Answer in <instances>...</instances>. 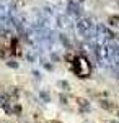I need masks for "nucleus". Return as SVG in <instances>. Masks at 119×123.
<instances>
[{"label":"nucleus","instance_id":"39448f33","mask_svg":"<svg viewBox=\"0 0 119 123\" xmlns=\"http://www.w3.org/2000/svg\"><path fill=\"white\" fill-rule=\"evenodd\" d=\"M100 105L103 107V108H106V110H111V108H113V105H111L109 102H108V100H101Z\"/></svg>","mask_w":119,"mask_h":123},{"label":"nucleus","instance_id":"1a4fd4ad","mask_svg":"<svg viewBox=\"0 0 119 123\" xmlns=\"http://www.w3.org/2000/svg\"><path fill=\"white\" fill-rule=\"evenodd\" d=\"M0 107H5V97H0Z\"/></svg>","mask_w":119,"mask_h":123},{"label":"nucleus","instance_id":"6e6552de","mask_svg":"<svg viewBox=\"0 0 119 123\" xmlns=\"http://www.w3.org/2000/svg\"><path fill=\"white\" fill-rule=\"evenodd\" d=\"M11 112L16 113V115H20V113H21V107H20V105H15V107L11 108Z\"/></svg>","mask_w":119,"mask_h":123},{"label":"nucleus","instance_id":"9d476101","mask_svg":"<svg viewBox=\"0 0 119 123\" xmlns=\"http://www.w3.org/2000/svg\"><path fill=\"white\" fill-rule=\"evenodd\" d=\"M111 123H118V122H111Z\"/></svg>","mask_w":119,"mask_h":123},{"label":"nucleus","instance_id":"423d86ee","mask_svg":"<svg viewBox=\"0 0 119 123\" xmlns=\"http://www.w3.org/2000/svg\"><path fill=\"white\" fill-rule=\"evenodd\" d=\"M7 66H8V67H13V69H16V67H18V62H16L15 59H8V61H7Z\"/></svg>","mask_w":119,"mask_h":123},{"label":"nucleus","instance_id":"7ed1b4c3","mask_svg":"<svg viewBox=\"0 0 119 123\" xmlns=\"http://www.w3.org/2000/svg\"><path fill=\"white\" fill-rule=\"evenodd\" d=\"M39 97H41L44 102H51V95L47 94L46 90H41V92H39Z\"/></svg>","mask_w":119,"mask_h":123},{"label":"nucleus","instance_id":"f03ea898","mask_svg":"<svg viewBox=\"0 0 119 123\" xmlns=\"http://www.w3.org/2000/svg\"><path fill=\"white\" fill-rule=\"evenodd\" d=\"M78 107H80V110H82L83 113L90 112V104H88L85 98H78Z\"/></svg>","mask_w":119,"mask_h":123},{"label":"nucleus","instance_id":"0eeeda50","mask_svg":"<svg viewBox=\"0 0 119 123\" xmlns=\"http://www.w3.org/2000/svg\"><path fill=\"white\" fill-rule=\"evenodd\" d=\"M59 85H60L64 90H69V87H70V85H69V82H65V80H60V82H59Z\"/></svg>","mask_w":119,"mask_h":123},{"label":"nucleus","instance_id":"f257e3e1","mask_svg":"<svg viewBox=\"0 0 119 123\" xmlns=\"http://www.w3.org/2000/svg\"><path fill=\"white\" fill-rule=\"evenodd\" d=\"M77 26H78L80 31H88V30L92 28V23H90L88 20H82V21H78V25H77Z\"/></svg>","mask_w":119,"mask_h":123},{"label":"nucleus","instance_id":"9b49d317","mask_svg":"<svg viewBox=\"0 0 119 123\" xmlns=\"http://www.w3.org/2000/svg\"><path fill=\"white\" fill-rule=\"evenodd\" d=\"M85 123H88V122H85Z\"/></svg>","mask_w":119,"mask_h":123},{"label":"nucleus","instance_id":"20e7f679","mask_svg":"<svg viewBox=\"0 0 119 123\" xmlns=\"http://www.w3.org/2000/svg\"><path fill=\"white\" fill-rule=\"evenodd\" d=\"M108 21H109L111 26H118V25H119V17H109Z\"/></svg>","mask_w":119,"mask_h":123},{"label":"nucleus","instance_id":"f8f14e48","mask_svg":"<svg viewBox=\"0 0 119 123\" xmlns=\"http://www.w3.org/2000/svg\"><path fill=\"white\" fill-rule=\"evenodd\" d=\"M118 115H119V113H118Z\"/></svg>","mask_w":119,"mask_h":123}]
</instances>
